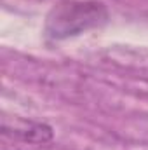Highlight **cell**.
Segmentation results:
<instances>
[{
    "label": "cell",
    "mask_w": 148,
    "mask_h": 150,
    "mask_svg": "<svg viewBox=\"0 0 148 150\" xmlns=\"http://www.w3.org/2000/svg\"><path fill=\"white\" fill-rule=\"evenodd\" d=\"M108 21V9L98 0H63L56 4L45 19V33L52 40L80 35Z\"/></svg>",
    "instance_id": "obj_1"
},
{
    "label": "cell",
    "mask_w": 148,
    "mask_h": 150,
    "mask_svg": "<svg viewBox=\"0 0 148 150\" xmlns=\"http://www.w3.org/2000/svg\"><path fill=\"white\" fill-rule=\"evenodd\" d=\"M18 134L28 143H47L52 140V129L47 124H40V122L28 124L25 129L18 131Z\"/></svg>",
    "instance_id": "obj_2"
}]
</instances>
